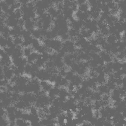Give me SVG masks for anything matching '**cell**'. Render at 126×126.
Returning <instances> with one entry per match:
<instances>
[{
	"mask_svg": "<svg viewBox=\"0 0 126 126\" xmlns=\"http://www.w3.org/2000/svg\"><path fill=\"white\" fill-rule=\"evenodd\" d=\"M36 99V94L33 93H27L21 94L20 100H22L25 102L33 104L35 102Z\"/></svg>",
	"mask_w": 126,
	"mask_h": 126,
	"instance_id": "cell-1",
	"label": "cell"
},
{
	"mask_svg": "<svg viewBox=\"0 0 126 126\" xmlns=\"http://www.w3.org/2000/svg\"><path fill=\"white\" fill-rule=\"evenodd\" d=\"M3 68L4 71V79L9 81L14 75V71L11 67L4 66Z\"/></svg>",
	"mask_w": 126,
	"mask_h": 126,
	"instance_id": "cell-2",
	"label": "cell"
},
{
	"mask_svg": "<svg viewBox=\"0 0 126 126\" xmlns=\"http://www.w3.org/2000/svg\"><path fill=\"white\" fill-rule=\"evenodd\" d=\"M39 54L37 51H33L29 56L26 57L28 63L31 64L34 63L39 57Z\"/></svg>",
	"mask_w": 126,
	"mask_h": 126,
	"instance_id": "cell-3",
	"label": "cell"
},
{
	"mask_svg": "<svg viewBox=\"0 0 126 126\" xmlns=\"http://www.w3.org/2000/svg\"><path fill=\"white\" fill-rule=\"evenodd\" d=\"M16 126H31L29 121H26L22 118L16 119L15 121Z\"/></svg>",
	"mask_w": 126,
	"mask_h": 126,
	"instance_id": "cell-4",
	"label": "cell"
},
{
	"mask_svg": "<svg viewBox=\"0 0 126 126\" xmlns=\"http://www.w3.org/2000/svg\"><path fill=\"white\" fill-rule=\"evenodd\" d=\"M34 51V50L33 49L31 46L23 47V56L26 58L29 56Z\"/></svg>",
	"mask_w": 126,
	"mask_h": 126,
	"instance_id": "cell-5",
	"label": "cell"
},
{
	"mask_svg": "<svg viewBox=\"0 0 126 126\" xmlns=\"http://www.w3.org/2000/svg\"><path fill=\"white\" fill-rule=\"evenodd\" d=\"M90 7L87 2L79 5L78 10L82 12H87L89 11Z\"/></svg>",
	"mask_w": 126,
	"mask_h": 126,
	"instance_id": "cell-6",
	"label": "cell"
},
{
	"mask_svg": "<svg viewBox=\"0 0 126 126\" xmlns=\"http://www.w3.org/2000/svg\"><path fill=\"white\" fill-rule=\"evenodd\" d=\"M13 15L17 20L22 18V17L23 13L20 8L15 9L13 12Z\"/></svg>",
	"mask_w": 126,
	"mask_h": 126,
	"instance_id": "cell-7",
	"label": "cell"
},
{
	"mask_svg": "<svg viewBox=\"0 0 126 126\" xmlns=\"http://www.w3.org/2000/svg\"><path fill=\"white\" fill-rule=\"evenodd\" d=\"M32 68V64L28 63L24 67V74L30 76Z\"/></svg>",
	"mask_w": 126,
	"mask_h": 126,
	"instance_id": "cell-8",
	"label": "cell"
},
{
	"mask_svg": "<svg viewBox=\"0 0 126 126\" xmlns=\"http://www.w3.org/2000/svg\"><path fill=\"white\" fill-rule=\"evenodd\" d=\"M23 41V39L22 36L17 37L13 38V42L15 46H22Z\"/></svg>",
	"mask_w": 126,
	"mask_h": 126,
	"instance_id": "cell-9",
	"label": "cell"
},
{
	"mask_svg": "<svg viewBox=\"0 0 126 126\" xmlns=\"http://www.w3.org/2000/svg\"><path fill=\"white\" fill-rule=\"evenodd\" d=\"M6 116V112L5 109L3 107H0V117Z\"/></svg>",
	"mask_w": 126,
	"mask_h": 126,
	"instance_id": "cell-10",
	"label": "cell"
},
{
	"mask_svg": "<svg viewBox=\"0 0 126 126\" xmlns=\"http://www.w3.org/2000/svg\"><path fill=\"white\" fill-rule=\"evenodd\" d=\"M4 79V71L3 68L2 66H0V81Z\"/></svg>",
	"mask_w": 126,
	"mask_h": 126,
	"instance_id": "cell-11",
	"label": "cell"
},
{
	"mask_svg": "<svg viewBox=\"0 0 126 126\" xmlns=\"http://www.w3.org/2000/svg\"><path fill=\"white\" fill-rule=\"evenodd\" d=\"M5 25L4 24V23L2 22H0V34H1L3 31Z\"/></svg>",
	"mask_w": 126,
	"mask_h": 126,
	"instance_id": "cell-12",
	"label": "cell"
},
{
	"mask_svg": "<svg viewBox=\"0 0 126 126\" xmlns=\"http://www.w3.org/2000/svg\"><path fill=\"white\" fill-rule=\"evenodd\" d=\"M5 53V52L3 48L0 47V57L3 56Z\"/></svg>",
	"mask_w": 126,
	"mask_h": 126,
	"instance_id": "cell-13",
	"label": "cell"
}]
</instances>
